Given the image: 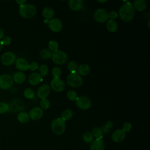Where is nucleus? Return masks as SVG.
Returning <instances> with one entry per match:
<instances>
[{"mask_svg": "<svg viewBox=\"0 0 150 150\" xmlns=\"http://www.w3.org/2000/svg\"><path fill=\"white\" fill-rule=\"evenodd\" d=\"M43 80L42 76L40 74V73L35 72L30 74L28 78L29 83L32 86H36L41 83Z\"/></svg>", "mask_w": 150, "mask_h": 150, "instance_id": "obj_16", "label": "nucleus"}, {"mask_svg": "<svg viewBox=\"0 0 150 150\" xmlns=\"http://www.w3.org/2000/svg\"><path fill=\"white\" fill-rule=\"evenodd\" d=\"M29 119V115L26 112H21L17 115L18 121L22 124L28 122Z\"/></svg>", "mask_w": 150, "mask_h": 150, "instance_id": "obj_24", "label": "nucleus"}, {"mask_svg": "<svg viewBox=\"0 0 150 150\" xmlns=\"http://www.w3.org/2000/svg\"><path fill=\"white\" fill-rule=\"evenodd\" d=\"M50 92V87L49 85L46 84H44L41 85L38 89L37 95L38 96L42 98H46V97L49 96Z\"/></svg>", "mask_w": 150, "mask_h": 150, "instance_id": "obj_12", "label": "nucleus"}, {"mask_svg": "<svg viewBox=\"0 0 150 150\" xmlns=\"http://www.w3.org/2000/svg\"><path fill=\"white\" fill-rule=\"evenodd\" d=\"M51 128L55 134L62 135L65 131V121L61 118H57L52 122Z\"/></svg>", "mask_w": 150, "mask_h": 150, "instance_id": "obj_3", "label": "nucleus"}, {"mask_svg": "<svg viewBox=\"0 0 150 150\" xmlns=\"http://www.w3.org/2000/svg\"><path fill=\"white\" fill-rule=\"evenodd\" d=\"M2 49H3V45H2V43H1V42L0 40V52L2 51Z\"/></svg>", "mask_w": 150, "mask_h": 150, "instance_id": "obj_44", "label": "nucleus"}, {"mask_svg": "<svg viewBox=\"0 0 150 150\" xmlns=\"http://www.w3.org/2000/svg\"><path fill=\"white\" fill-rule=\"evenodd\" d=\"M13 81L16 84H22L26 80V76L22 71H16L15 72L12 77Z\"/></svg>", "mask_w": 150, "mask_h": 150, "instance_id": "obj_19", "label": "nucleus"}, {"mask_svg": "<svg viewBox=\"0 0 150 150\" xmlns=\"http://www.w3.org/2000/svg\"><path fill=\"white\" fill-rule=\"evenodd\" d=\"M92 134L93 137L96 138V139H102L103 137V132L100 128L96 127L92 131Z\"/></svg>", "mask_w": 150, "mask_h": 150, "instance_id": "obj_26", "label": "nucleus"}, {"mask_svg": "<svg viewBox=\"0 0 150 150\" xmlns=\"http://www.w3.org/2000/svg\"><path fill=\"white\" fill-rule=\"evenodd\" d=\"M76 105L81 110H88L91 106V100L86 96H80L76 99Z\"/></svg>", "mask_w": 150, "mask_h": 150, "instance_id": "obj_8", "label": "nucleus"}, {"mask_svg": "<svg viewBox=\"0 0 150 150\" xmlns=\"http://www.w3.org/2000/svg\"><path fill=\"white\" fill-rule=\"evenodd\" d=\"M93 138L92 133L90 132H86L83 135V139L86 143H91L93 141Z\"/></svg>", "mask_w": 150, "mask_h": 150, "instance_id": "obj_29", "label": "nucleus"}, {"mask_svg": "<svg viewBox=\"0 0 150 150\" xmlns=\"http://www.w3.org/2000/svg\"><path fill=\"white\" fill-rule=\"evenodd\" d=\"M48 46L49 48V50L52 52H54L58 50L59 48V43L55 41V40H50L49 42Z\"/></svg>", "mask_w": 150, "mask_h": 150, "instance_id": "obj_31", "label": "nucleus"}, {"mask_svg": "<svg viewBox=\"0 0 150 150\" xmlns=\"http://www.w3.org/2000/svg\"><path fill=\"white\" fill-rule=\"evenodd\" d=\"M133 6L138 11H143L146 8V2L144 0H135Z\"/></svg>", "mask_w": 150, "mask_h": 150, "instance_id": "obj_21", "label": "nucleus"}, {"mask_svg": "<svg viewBox=\"0 0 150 150\" xmlns=\"http://www.w3.org/2000/svg\"><path fill=\"white\" fill-rule=\"evenodd\" d=\"M9 110V105L5 102H0V114H4Z\"/></svg>", "mask_w": 150, "mask_h": 150, "instance_id": "obj_33", "label": "nucleus"}, {"mask_svg": "<svg viewBox=\"0 0 150 150\" xmlns=\"http://www.w3.org/2000/svg\"><path fill=\"white\" fill-rule=\"evenodd\" d=\"M106 27L108 31L111 32H115L118 29V24L115 20L110 19L107 22Z\"/></svg>", "mask_w": 150, "mask_h": 150, "instance_id": "obj_22", "label": "nucleus"}, {"mask_svg": "<svg viewBox=\"0 0 150 150\" xmlns=\"http://www.w3.org/2000/svg\"><path fill=\"white\" fill-rule=\"evenodd\" d=\"M84 2L81 0H70L69 1V8L74 11L81 10L83 7Z\"/></svg>", "mask_w": 150, "mask_h": 150, "instance_id": "obj_18", "label": "nucleus"}, {"mask_svg": "<svg viewBox=\"0 0 150 150\" xmlns=\"http://www.w3.org/2000/svg\"><path fill=\"white\" fill-rule=\"evenodd\" d=\"M51 57L52 61L56 64H63L68 59L67 54L65 52L59 50L53 52Z\"/></svg>", "mask_w": 150, "mask_h": 150, "instance_id": "obj_5", "label": "nucleus"}, {"mask_svg": "<svg viewBox=\"0 0 150 150\" xmlns=\"http://www.w3.org/2000/svg\"><path fill=\"white\" fill-rule=\"evenodd\" d=\"M77 67V64L74 61H70L67 64V69L70 73L76 72Z\"/></svg>", "mask_w": 150, "mask_h": 150, "instance_id": "obj_30", "label": "nucleus"}, {"mask_svg": "<svg viewBox=\"0 0 150 150\" xmlns=\"http://www.w3.org/2000/svg\"><path fill=\"white\" fill-rule=\"evenodd\" d=\"M148 27L149 28V20L148 21Z\"/></svg>", "mask_w": 150, "mask_h": 150, "instance_id": "obj_46", "label": "nucleus"}, {"mask_svg": "<svg viewBox=\"0 0 150 150\" xmlns=\"http://www.w3.org/2000/svg\"><path fill=\"white\" fill-rule=\"evenodd\" d=\"M94 18L95 20L98 23H104L108 21V12L103 8L97 9L94 13Z\"/></svg>", "mask_w": 150, "mask_h": 150, "instance_id": "obj_9", "label": "nucleus"}, {"mask_svg": "<svg viewBox=\"0 0 150 150\" xmlns=\"http://www.w3.org/2000/svg\"><path fill=\"white\" fill-rule=\"evenodd\" d=\"M104 142L102 139H96L93 140L90 145V150H104Z\"/></svg>", "mask_w": 150, "mask_h": 150, "instance_id": "obj_17", "label": "nucleus"}, {"mask_svg": "<svg viewBox=\"0 0 150 150\" xmlns=\"http://www.w3.org/2000/svg\"><path fill=\"white\" fill-rule=\"evenodd\" d=\"M49 29L53 32H59L62 29V22L58 18H53L48 22Z\"/></svg>", "mask_w": 150, "mask_h": 150, "instance_id": "obj_11", "label": "nucleus"}, {"mask_svg": "<svg viewBox=\"0 0 150 150\" xmlns=\"http://www.w3.org/2000/svg\"><path fill=\"white\" fill-rule=\"evenodd\" d=\"M15 67L17 69L21 71H26L29 69V62L24 58L19 57L15 61Z\"/></svg>", "mask_w": 150, "mask_h": 150, "instance_id": "obj_15", "label": "nucleus"}, {"mask_svg": "<svg viewBox=\"0 0 150 150\" xmlns=\"http://www.w3.org/2000/svg\"><path fill=\"white\" fill-rule=\"evenodd\" d=\"M48 71H49V69H48V67L47 66V65L43 64L40 66L39 72H40V74L42 76H46Z\"/></svg>", "mask_w": 150, "mask_h": 150, "instance_id": "obj_35", "label": "nucleus"}, {"mask_svg": "<svg viewBox=\"0 0 150 150\" xmlns=\"http://www.w3.org/2000/svg\"><path fill=\"white\" fill-rule=\"evenodd\" d=\"M119 15L124 22L132 21L135 16V9L133 5L129 2L124 4L119 9Z\"/></svg>", "mask_w": 150, "mask_h": 150, "instance_id": "obj_1", "label": "nucleus"}, {"mask_svg": "<svg viewBox=\"0 0 150 150\" xmlns=\"http://www.w3.org/2000/svg\"><path fill=\"white\" fill-rule=\"evenodd\" d=\"M132 128V125L130 122H125L124 124H123V126H122V130L125 132H129Z\"/></svg>", "mask_w": 150, "mask_h": 150, "instance_id": "obj_39", "label": "nucleus"}, {"mask_svg": "<svg viewBox=\"0 0 150 150\" xmlns=\"http://www.w3.org/2000/svg\"><path fill=\"white\" fill-rule=\"evenodd\" d=\"M50 86L54 91L61 92L65 88V83L59 78H53L50 81Z\"/></svg>", "mask_w": 150, "mask_h": 150, "instance_id": "obj_10", "label": "nucleus"}, {"mask_svg": "<svg viewBox=\"0 0 150 150\" xmlns=\"http://www.w3.org/2000/svg\"><path fill=\"white\" fill-rule=\"evenodd\" d=\"M67 98L71 101H75L77 97V93L74 90H69L67 93Z\"/></svg>", "mask_w": 150, "mask_h": 150, "instance_id": "obj_36", "label": "nucleus"}, {"mask_svg": "<svg viewBox=\"0 0 150 150\" xmlns=\"http://www.w3.org/2000/svg\"><path fill=\"white\" fill-rule=\"evenodd\" d=\"M41 58L43 59H48L52 57V52L47 49H43L40 53Z\"/></svg>", "mask_w": 150, "mask_h": 150, "instance_id": "obj_27", "label": "nucleus"}, {"mask_svg": "<svg viewBox=\"0 0 150 150\" xmlns=\"http://www.w3.org/2000/svg\"><path fill=\"white\" fill-rule=\"evenodd\" d=\"M42 15L46 19H52L54 16V11L52 8L46 7L42 11Z\"/></svg>", "mask_w": 150, "mask_h": 150, "instance_id": "obj_23", "label": "nucleus"}, {"mask_svg": "<svg viewBox=\"0 0 150 150\" xmlns=\"http://www.w3.org/2000/svg\"><path fill=\"white\" fill-rule=\"evenodd\" d=\"M1 42L2 44V45L8 46V45H9L12 43V39L10 36H6L2 38V39L1 40Z\"/></svg>", "mask_w": 150, "mask_h": 150, "instance_id": "obj_38", "label": "nucleus"}, {"mask_svg": "<svg viewBox=\"0 0 150 150\" xmlns=\"http://www.w3.org/2000/svg\"><path fill=\"white\" fill-rule=\"evenodd\" d=\"M112 125H113L112 122L111 121H108L106 122V124L102 127V128L101 129L103 133L106 134L110 131V129L112 127Z\"/></svg>", "mask_w": 150, "mask_h": 150, "instance_id": "obj_32", "label": "nucleus"}, {"mask_svg": "<svg viewBox=\"0 0 150 150\" xmlns=\"http://www.w3.org/2000/svg\"><path fill=\"white\" fill-rule=\"evenodd\" d=\"M52 73L54 78H59L62 74L61 69L59 67H54L52 69Z\"/></svg>", "mask_w": 150, "mask_h": 150, "instance_id": "obj_34", "label": "nucleus"}, {"mask_svg": "<svg viewBox=\"0 0 150 150\" xmlns=\"http://www.w3.org/2000/svg\"><path fill=\"white\" fill-rule=\"evenodd\" d=\"M68 84L73 87H79L83 84V79L77 73H70L67 77Z\"/></svg>", "mask_w": 150, "mask_h": 150, "instance_id": "obj_4", "label": "nucleus"}, {"mask_svg": "<svg viewBox=\"0 0 150 150\" xmlns=\"http://www.w3.org/2000/svg\"><path fill=\"white\" fill-rule=\"evenodd\" d=\"M73 117V112L70 109L64 110L61 115V118L64 121L70 120Z\"/></svg>", "mask_w": 150, "mask_h": 150, "instance_id": "obj_25", "label": "nucleus"}, {"mask_svg": "<svg viewBox=\"0 0 150 150\" xmlns=\"http://www.w3.org/2000/svg\"><path fill=\"white\" fill-rule=\"evenodd\" d=\"M12 77L8 74L0 75V88L3 90L9 89L13 85Z\"/></svg>", "mask_w": 150, "mask_h": 150, "instance_id": "obj_7", "label": "nucleus"}, {"mask_svg": "<svg viewBox=\"0 0 150 150\" xmlns=\"http://www.w3.org/2000/svg\"><path fill=\"white\" fill-rule=\"evenodd\" d=\"M23 96L28 99H32L35 97V93L30 88H27L23 91Z\"/></svg>", "mask_w": 150, "mask_h": 150, "instance_id": "obj_28", "label": "nucleus"}, {"mask_svg": "<svg viewBox=\"0 0 150 150\" xmlns=\"http://www.w3.org/2000/svg\"><path fill=\"white\" fill-rule=\"evenodd\" d=\"M16 60V54L10 51L4 53L1 57V62L4 66H9L13 64Z\"/></svg>", "mask_w": 150, "mask_h": 150, "instance_id": "obj_6", "label": "nucleus"}, {"mask_svg": "<svg viewBox=\"0 0 150 150\" xmlns=\"http://www.w3.org/2000/svg\"><path fill=\"white\" fill-rule=\"evenodd\" d=\"M29 118L33 120H38L41 118L43 115V111L42 108L36 107L30 110L29 112Z\"/></svg>", "mask_w": 150, "mask_h": 150, "instance_id": "obj_13", "label": "nucleus"}, {"mask_svg": "<svg viewBox=\"0 0 150 150\" xmlns=\"http://www.w3.org/2000/svg\"><path fill=\"white\" fill-rule=\"evenodd\" d=\"M126 134L122 129H118L115 130L111 135L112 140L117 143L122 142L125 138Z\"/></svg>", "mask_w": 150, "mask_h": 150, "instance_id": "obj_14", "label": "nucleus"}, {"mask_svg": "<svg viewBox=\"0 0 150 150\" xmlns=\"http://www.w3.org/2000/svg\"><path fill=\"white\" fill-rule=\"evenodd\" d=\"M98 2H101V3H104V2H106L107 1H98Z\"/></svg>", "mask_w": 150, "mask_h": 150, "instance_id": "obj_45", "label": "nucleus"}, {"mask_svg": "<svg viewBox=\"0 0 150 150\" xmlns=\"http://www.w3.org/2000/svg\"><path fill=\"white\" fill-rule=\"evenodd\" d=\"M108 18H110L112 20H114L116 18H117L118 13L115 11H112L108 13Z\"/></svg>", "mask_w": 150, "mask_h": 150, "instance_id": "obj_41", "label": "nucleus"}, {"mask_svg": "<svg viewBox=\"0 0 150 150\" xmlns=\"http://www.w3.org/2000/svg\"><path fill=\"white\" fill-rule=\"evenodd\" d=\"M19 13L20 15L24 18H31L36 15V8L32 4H24L19 5Z\"/></svg>", "mask_w": 150, "mask_h": 150, "instance_id": "obj_2", "label": "nucleus"}, {"mask_svg": "<svg viewBox=\"0 0 150 150\" xmlns=\"http://www.w3.org/2000/svg\"><path fill=\"white\" fill-rule=\"evenodd\" d=\"M40 104L43 109H48L50 107V101L47 98H43L40 100Z\"/></svg>", "mask_w": 150, "mask_h": 150, "instance_id": "obj_37", "label": "nucleus"}, {"mask_svg": "<svg viewBox=\"0 0 150 150\" xmlns=\"http://www.w3.org/2000/svg\"><path fill=\"white\" fill-rule=\"evenodd\" d=\"M4 37V32L2 30V29L0 28V40H2Z\"/></svg>", "mask_w": 150, "mask_h": 150, "instance_id": "obj_43", "label": "nucleus"}, {"mask_svg": "<svg viewBox=\"0 0 150 150\" xmlns=\"http://www.w3.org/2000/svg\"><path fill=\"white\" fill-rule=\"evenodd\" d=\"M38 67L39 65L36 62H32L29 64V69H30L31 71H35L38 69Z\"/></svg>", "mask_w": 150, "mask_h": 150, "instance_id": "obj_40", "label": "nucleus"}, {"mask_svg": "<svg viewBox=\"0 0 150 150\" xmlns=\"http://www.w3.org/2000/svg\"><path fill=\"white\" fill-rule=\"evenodd\" d=\"M26 2V1L25 0H16V2L18 5H22V4H25Z\"/></svg>", "mask_w": 150, "mask_h": 150, "instance_id": "obj_42", "label": "nucleus"}, {"mask_svg": "<svg viewBox=\"0 0 150 150\" xmlns=\"http://www.w3.org/2000/svg\"><path fill=\"white\" fill-rule=\"evenodd\" d=\"M77 71L80 76H87L90 71V68L87 64H81L77 67Z\"/></svg>", "mask_w": 150, "mask_h": 150, "instance_id": "obj_20", "label": "nucleus"}]
</instances>
